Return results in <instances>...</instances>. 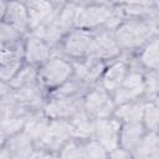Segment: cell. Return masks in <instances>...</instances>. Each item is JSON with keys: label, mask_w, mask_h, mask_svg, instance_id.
Returning a JSON list of instances; mask_svg holds the SVG:
<instances>
[{"label": "cell", "mask_w": 159, "mask_h": 159, "mask_svg": "<svg viewBox=\"0 0 159 159\" xmlns=\"http://www.w3.org/2000/svg\"><path fill=\"white\" fill-rule=\"evenodd\" d=\"M113 34L120 50L145 46L152 39L159 36V17L123 21Z\"/></svg>", "instance_id": "6da1fadb"}, {"label": "cell", "mask_w": 159, "mask_h": 159, "mask_svg": "<svg viewBox=\"0 0 159 159\" xmlns=\"http://www.w3.org/2000/svg\"><path fill=\"white\" fill-rule=\"evenodd\" d=\"M83 109L93 119H104L114 113L116 103L103 86H97L86 93Z\"/></svg>", "instance_id": "7a4b0ae2"}, {"label": "cell", "mask_w": 159, "mask_h": 159, "mask_svg": "<svg viewBox=\"0 0 159 159\" xmlns=\"http://www.w3.org/2000/svg\"><path fill=\"white\" fill-rule=\"evenodd\" d=\"M73 76V66L62 57H51L39 71V78L47 87H60Z\"/></svg>", "instance_id": "3957f363"}, {"label": "cell", "mask_w": 159, "mask_h": 159, "mask_svg": "<svg viewBox=\"0 0 159 159\" xmlns=\"http://www.w3.org/2000/svg\"><path fill=\"white\" fill-rule=\"evenodd\" d=\"M70 138H72V127L70 119H52L45 134L36 145L41 149L55 153L60 152Z\"/></svg>", "instance_id": "277c9868"}, {"label": "cell", "mask_w": 159, "mask_h": 159, "mask_svg": "<svg viewBox=\"0 0 159 159\" xmlns=\"http://www.w3.org/2000/svg\"><path fill=\"white\" fill-rule=\"evenodd\" d=\"M116 4L111 2H89L84 4L80 12L76 29L91 30L96 27H103L114 11Z\"/></svg>", "instance_id": "5b68a950"}, {"label": "cell", "mask_w": 159, "mask_h": 159, "mask_svg": "<svg viewBox=\"0 0 159 159\" xmlns=\"http://www.w3.org/2000/svg\"><path fill=\"white\" fill-rule=\"evenodd\" d=\"M144 75L139 71V68L129 66V71L124 81L113 92V101L116 106H122L124 103L137 101V98L144 93Z\"/></svg>", "instance_id": "8992f818"}, {"label": "cell", "mask_w": 159, "mask_h": 159, "mask_svg": "<svg viewBox=\"0 0 159 159\" xmlns=\"http://www.w3.org/2000/svg\"><path fill=\"white\" fill-rule=\"evenodd\" d=\"M25 4L29 12L30 30L32 31L39 26L55 20L60 15L65 5V2H52V1H42V0L26 1Z\"/></svg>", "instance_id": "52a82bcc"}, {"label": "cell", "mask_w": 159, "mask_h": 159, "mask_svg": "<svg viewBox=\"0 0 159 159\" xmlns=\"http://www.w3.org/2000/svg\"><path fill=\"white\" fill-rule=\"evenodd\" d=\"M119 52H120V47L116 41L114 34L112 31L101 30L94 34L89 51L86 57L104 61L118 56Z\"/></svg>", "instance_id": "ba28073f"}, {"label": "cell", "mask_w": 159, "mask_h": 159, "mask_svg": "<svg viewBox=\"0 0 159 159\" xmlns=\"http://www.w3.org/2000/svg\"><path fill=\"white\" fill-rule=\"evenodd\" d=\"M81 111H83L82 98L52 97V99L43 106L45 114L52 119H71Z\"/></svg>", "instance_id": "9c48e42d"}, {"label": "cell", "mask_w": 159, "mask_h": 159, "mask_svg": "<svg viewBox=\"0 0 159 159\" xmlns=\"http://www.w3.org/2000/svg\"><path fill=\"white\" fill-rule=\"evenodd\" d=\"M94 34L83 29L71 30L62 40V51L71 57L83 58L87 56Z\"/></svg>", "instance_id": "30bf717a"}, {"label": "cell", "mask_w": 159, "mask_h": 159, "mask_svg": "<svg viewBox=\"0 0 159 159\" xmlns=\"http://www.w3.org/2000/svg\"><path fill=\"white\" fill-rule=\"evenodd\" d=\"M120 129H122V125L117 118L94 119V135L93 137L107 149V152L111 153L118 149Z\"/></svg>", "instance_id": "8fae6325"}, {"label": "cell", "mask_w": 159, "mask_h": 159, "mask_svg": "<svg viewBox=\"0 0 159 159\" xmlns=\"http://www.w3.org/2000/svg\"><path fill=\"white\" fill-rule=\"evenodd\" d=\"M73 76L82 80L87 84L96 82L104 73V63L101 60L84 57L82 61H76L72 63Z\"/></svg>", "instance_id": "7c38bea8"}, {"label": "cell", "mask_w": 159, "mask_h": 159, "mask_svg": "<svg viewBox=\"0 0 159 159\" xmlns=\"http://www.w3.org/2000/svg\"><path fill=\"white\" fill-rule=\"evenodd\" d=\"M1 19L2 21L10 24L12 27H15L21 34H26L27 30H30L29 12H27V7L25 2L9 1L6 12Z\"/></svg>", "instance_id": "4fadbf2b"}, {"label": "cell", "mask_w": 159, "mask_h": 159, "mask_svg": "<svg viewBox=\"0 0 159 159\" xmlns=\"http://www.w3.org/2000/svg\"><path fill=\"white\" fill-rule=\"evenodd\" d=\"M51 47L40 37L31 35L25 42V60L29 65H43L51 57Z\"/></svg>", "instance_id": "5bb4252c"}, {"label": "cell", "mask_w": 159, "mask_h": 159, "mask_svg": "<svg viewBox=\"0 0 159 159\" xmlns=\"http://www.w3.org/2000/svg\"><path fill=\"white\" fill-rule=\"evenodd\" d=\"M14 97L30 112L37 111L43 104L42 89L37 81L20 89H14Z\"/></svg>", "instance_id": "9a60e30c"}, {"label": "cell", "mask_w": 159, "mask_h": 159, "mask_svg": "<svg viewBox=\"0 0 159 159\" xmlns=\"http://www.w3.org/2000/svg\"><path fill=\"white\" fill-rule=\"evenodd\" d=\"M50 122L51 120L45 114V112H39V111L30 112L26 117V122H25V127L22 132L26 133L27 137L36 145L39 140L42 138V135L45 134Z\"/></svg>", "instance_id": "2e32d148"}, {"label": "cell", "mask_w": 159, "mask_h": 159, "mask_svg": "<svg viewBox=\"0 0 159 159\" xmlns=\"http://www.w3.org/2000/svg\"><path fill=\"white\" fill-rule=\"evenodd\" d=\"M128 62L125 60H118L113 62L102 76V86L108 92H114L124 81L128 73Z\"/></svg>", "instance_id": "e0dca14e"}, {"label": "cell", "mask_w": 159, "mask_h": 159, "mask_svg": "<svg viewBox=\"0 0 159 159\" xmlns=\"http://www.w3.org/2000/svg\"><path fill=\"white\" fill-rule=\"evenodd\" d=\"M145 135V127L142 123H125L119 134V144L125 150H132Z\"/></svg>", "instance_id": "ac0fdd59"}, {"label": "cell", "mask_w": 159, "mask_h": 159, "mask_svg": "<svg viewBox=\"0 0 159 159\" xmlns=\"http://www.w3.org/2000/svg\"><path fill=\"white\" fill-rule=\"evenodd\" d=\"M70 123L72 127V138L89 139L94 135V119L91 118L84 109L73 116Z\"/></svg>", "instance_id": "d6986e66"}, {"label": "cell", "mask_w": 159, "mask_h": 159, "mask_svg": "<svg viewBox=\"0 0 159 159\" xmlns=\"http://www.w3.org/2000/svg\"><path fill=\"white\" fill-rule=\"evenodd\" d=\"M144 107L145 104L142 102H128L119 106L114 111V116L117 119H122L125 123H142L144 117Z\"/></svg>", "instance_id": "ffe728a7"}, {"label": "cell", "mask_w": 159, "mask_h": 159, "mask_svg": "<svg viewBox=\"0 0 159 159\" xmlns=\"http://www.w3.org/2000/svg\"><path fill=\"white\" fill-rule=\"evenodd\" d=\"M89 84L83 82L82 80L72 76L68 81H66L62 86H60L55 92L53 97H71V98H82V94L86 93Z\"/></svg>", "instance_id": "44dd1931"}, {"label": "cell", "mask_w": 159, "mask_h": 159, "mask_svg": "<svg viewBox=\"0 0 159 159\" xmlns=\"http://www.w3.org/2000/svg\"><path fill=\"white\" fill-rule=\"evenodd\" d=\"M83 6L84 4L82 2H65L58 15V21L67 34L72 30V27H76L80 12L83 9Z\"/></svg>", "instance_id": "7402d4cb"}, {"label": "cell", "mask_w": 159, "mask_h": 159, "mask_svg": "<svg viewBox=\"0 0 159 159\" xmlns=\"http://www.w3.org/2000/svg\"><path fill=\"white\" fill-rule=\"evenodd\" d=\"M139 62L149 70L159 68V36L152 39L143 47L139 55Z\"/></svg>", "instance_id": "603a6c76"}, {"label": "cell", "mask_w": 159, "mask_h": 159, "mask_svg": "<svg viewBox=\"0 0 159 159\" xmlns=\"http://www.w3.org/2000/svg\"><path fill=\"white\" fill-rule=\"evenodd\" d=\"M159 148V134L158 132H149L147 133L140 143L133 149L132 155L134 159H143L154 150Z\"/></svg>", "instance_id": "cb8c5ba5"}, {"label": "cell", "mask_w": 159, "mask_h": 159, "mask_svg": "<svg viewBox=\"0 0 159 159\" xmlns=\"http://www.w3.org/2000/svg\"><path fill=\"white\" fill-rule=\"evenodd\" d=\"M37 76H39V73H37L36 68L31 65H27V66L21 67V70L15 75V77L9 82V84L12 89H20L27 84L36 82Z\"/></svg>", "instance_id": "d4e9b609"}, {"label": "cell", "mask_w": 159, "mask_h": 159, "mask_svg": "<svg viewBox=\"0 0 159 159\" xmlns=\"http://www.w3.org/2000/svg\"><path fill=\"white\" fill-rule=\"evenodd\" d=\"M26 117H14V118H7V119H1V142L4 143L6 139H9L12 135H16L24 130Z\"/></svg>", "instance_id": "484cf974"}, {"label": "cell", "mask_w": 159, "mask_h": 159, "mask_svg": "<svg viewBox=\"0 0 159 159\" xmlns=\"http://www.w3.org/2000/svg\"><path fill=\"white\" fill-rule=\"evenodd\" d=\"M144 127L149 129V132L159 130V102L150 101L145 103L144 107Z\"/></svg>", "instance_id": "4316f807"}, {"label": "cell", "mask_w": 159, "mask_h": 159, "mask_svg": "<svg viewBox=\"0 0 159 159\" xmlns=\"http://www.w3.org/2000/svg\"><path fill=\"white\" fill-rule=\"evenodd\" d=\"M80 159H107V149L98 140H88L81 147Z\"/></svg>", "instance_id": "83f0119b"}, {"label": "cell", "mask_w": 159, "mask_h": 159, "mask_svg": "<svg viewBox=\"0 0 159 159\" xmlns=\"http://www.w3.org/2000/svg\"><path fill=\"white\" fill-rule=\"evenodd\" d=\"M145 89L144 93L149 99H157L159 94V68L149 70L144 76Z\"/></svg>", "instance_id": "f1b7e54d"}, {"label": "cell", "mask_w": 159, "mask_h": 159, "mask_svg": "<svg viewBox=\"0 0 159 159\" xmlns=\"http://www.w3.org/2000/svg\"><path fill=\"white\" fill-rule=\"evenodd\" d=\"M21 32H19L15 27H12L10 24L2 21L1 22V29H0V39H1V45H7V43H15L21 41Z\"/></svg>", "instance_id": "f546056e"}, {"label": "cell", "mask_w": 159, "mask_h": 159, "mask_svg": "<svg viewBox=\"0 0 159 159\" xmlns=\"http://www.w3.org/2000/svg\"><path fill=\"white\" fill-rule=\"evenodd\" d=\"M81 147L76 139H70L60 150L57 159H80L81 158Z\"/></svg>", "instance_id": "4dcf8cb0"}, {"label": "cell", "mask_w": 159, "mask_h": 159, "mask_svg": "<svg viewBox=\"0 0 159 159\" xmlns=\"http://www.w3.org/2000/svg\"><path fill=\"white\" fill-rule=\"evenodd\" d=\"M29 159H57V158H55L51 152H47V150L41 149V148H37V149L34 150V153L30 155Z\"/></svg>", "instance_id": "1f68e13d"}, {"label": "cell", "mask_w": 159, "mask_h": 159, "mask_svg": "<svg viewBox=\"0 0 159 159\" xmlns=\"http://www.w3.org/2000/svg\"><path fill=\"white\" fill-rule=\"evenodd\" d=\"M109 159H134V158L128 150H125L123 148H120V149L118 148V149L111 152Z\"/></svg>", "instance_id": "d6a6232c"}, {"label": "cell", "mask_w": 159, "mask_h": 159, "mask_svg": "<svg viewBox=\"0 0 159 159\" xmlns=\"http://www.w3.org/2000/svg\"><path fill=\"white\" fill-rule=\"evenodd\" d=\"M143 159H159V148L157 150H154L153 153H150L149 155H147L145 158H143Z\"/></svg>", "instance_id": "836d02e7"}, {"label": "cell", "mask_w": 159, "mask_h": 159, "mask_svg": "<svg viewBox=\"0 0 159 159\" xmlns=\"http://www.w3.org/2000/svg\"><path fill=\"white\" fill-rule=\"evenodd\" d=\"M158 134H159V130H158Z\"/></svg>", "instance_id": "e575fe53"}]
</instances>
